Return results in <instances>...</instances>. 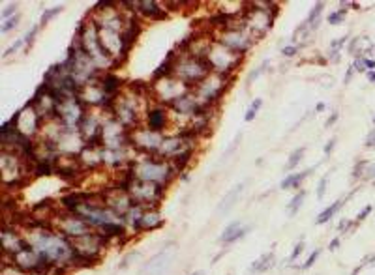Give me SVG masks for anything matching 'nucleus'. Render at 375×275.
Listing matches in <instances>:
<instances>
[{
	"label": "nucleus",
	"instance_id": "1",
	"mask_svg": "<svg viewBox=\"0 0 375 275\" xmlns=\"http://www.w3.org/2000/svg\"><path fill=\"white\" fill-rule=\"evenodd\" d=\"M74 42L79 43V47L85 51L90 56V60L94 62L96 69L100 73H105V71H115V60L109 56L103 45L100 42V32L96 23L92 21L90 13H86L85 19H81L79 25H77V30H75V37Z\"/></svg>",
	"mask_w": 375,
	"mask_h": 275
},
{
	"label": "nucleus",
	"instance_id": "2",
	"mask_svg": "<svg viewBox=\"0 0 375 275\" xmlns=\"http://www.w3.org/2000/svg\"><path fill=\"white\" fill-rule=\"evenodd\" d=\"M130 167L133 170L135 180L164 185L167 189H169V185L173 184L174 178L180 174L171 161H165L158 155H141V153H137L135 161Z\"/></svg>",
	"mask_w": 375,
	"mask_h": 275
},
{
	"label": "nucleus",
	"instance_id": "3",
	"mask_svg": "<svg viewBox=\"0 0 375 275\" xmlns=\"http://www.w3.org/2000/svg\"><path fill=\"white\" fill-rule=\"evenodd\" d=\"M278 13H280V4L278 2H270V0L246 2L240 21L249 30V34L259 42L261 37L270 32Z\"/></svg>",
	"mask_w": 375,
	"mask_h": 275
},
{
	"label": "nucleus",
	"instance_id": "4",
	"mask_svg": "<svg viewBox=\"0 0 375 275\" xmlns=\"http://www.w3.org/2000/svg\"><path fill=\"white\" fill-rule=\"evenodd\" d=\"M178 53V51H176ZM212 73L210 66L208 62L203 58H195V56H191L190 53H178L176 60H174V69H173V75L176 79H180L184 85H188L193 90L199 83L208 77Z\"/></svg>",
	"mask_w": 375,
	"mask_h": 275
},
{
	"label": "nucleus",
	"instance_id": "5",
	"mask_svg": "<svg viewBox=\"0 0 375 275\" xmlns=\"http://www.w3.org/2000/svg\"><path fill=\"white\" fill-rule=\"evenodd\" d=\"M244 60H246L244 54L235 53V51H231V49H227L225 45L218 42H212L208 54H206V62H208L214 73L231 75V77H235V73L242 68Z\"/></svg>",
	"mask_w": 375,
	"mask_h": 275
},
{
	"label": "nucleus",
	"instance_id": "6",
	"mask_svg": "<svg viewBox=\"0 0 375 275\" xmlns=\"http://www.w3.org/2000/svg\"><path fill=\"white\" fill-rule=\"evenodd\" d=\"M233 79H235V77H231V75H222V73H214V71H212L203 83H199V85L193 88V92L197 94V97H199V101H201L203 105L218 107L223 95L227 94Z\"/></svg>",
	"mask_w": 375,
	"mask_h": 275
},
{
	"label": "nucleus",
	"instance_id": "7",
	"mask_svg": "<svg viewBox=\"0 0 375 275\" xmlns=\"http://www.w3.org/2000/svg\"><path fill=\"white\" fill-rule=\"evenodd\" d=\"M212 36H214V42L222 43V45H225L227 49H231V51H235V53H238V54H244V56H246V53L257 43V40L249 34V30L244 27L240 19H238V23L235 27L227 28V30H222V32H214Z\"/></svg>",
	"mask_w": 375,
	"mask_h": 275
},
{
	"label": "nucleus",
	"instance_id": "8",
	"mask_svg": "<svg viewBox=\"0 0 375 275\" xmlns=\"http://www.w3.org/2000/svg\"><path fill=\"white\" fill-rule=\"evenodd\" d=\"M190 90H191L190 86L184 85L174 75L164 77V79L159 81H150V95H152V101L154 103H162L165 107H171L180 95H184L186 92Z\"/></svg>",
	"mask_w": 375,
	"mask_h": 275
},
{
	"label": "nucleus",
	"instance_id": "9",
	"mask_svg": "<svg viewBox=\"0 0 375 275\" xmlns=\"http://www.w3.org/2000/svg\"><path fill=\"white\" fill-rule=\"evenodd\" d=\"M88 111L90 109L85 105V101L81 100L79 95L66 97L57 105V120L68 129H79L81 122L85 120Z\"/></svg>",
	"mask_w": 375,
	"mask_h": 275
},
{
	"label": "nucleus",
	"instance_id": "10",
	"mask_svg": "<svg viewBox=\"0 0 375 275\" xmlns=\"http://www.w3.org/2000/svg\"><path fill=\"white\" fill-rule=\"evenodd\" d=\"M53 227H55V230L64 234L68 240H77V238H83V236H88V234L98 232V230H96L92 225H88L81 215L62 212V210H60L58 215L55 217Z\"/></svg>",
	"mask_w": 375,
	"mask_h": 275
},
{
	"label": "nucleus",
	"instance_id": "11",
	"mask_svg": "<svg viewBox=\"0 0 375 275\" xmlns=\"http://www.w3.org/2000/svg\"><path fill=\"white\" fill-rule=\"evenodd\" d=\"M100 146L107 150L132 148V131L122 126L113 116H107L105 122H103V133H101Z\"/></svg>",
	"mask_w": 375,
	"mask_h": 275
},
{
	"label": "nucleus",
	"instance_id": "12",
	"mask_svg": "<svg viewBox=\"0 0 375 275\" xmlns=\"http://www.w3.org/2000/svg\"><path fill=\"white\" fill-rule=\"evenodd\" d=\"M165 193H167V187L143 180H133L130 187L133 202L145 208H159V202L164 201Z\"/></svg>",
	"mask_w": 375,
	"mask_h": 275
},
{
	"label": "nucleus",
	"instance_id": "13",
	"mask_svg": "<svg viewBox=\"0 0 375 275\" xmlns=\"http://www.w3.org/2000/svg\"><path fill=\"white\" fill-rule=\"evenodd\" d=\"M165 135L152 131L147 126H139L132 129V148L141 155H156L162 148Z\"/></svg>",
	"mask_w": 375,
	"mask_h": 275
},
{
	"label": "nucleus",
	"instance_id": "14",
	"mask_svg": "<svg viewBox=\"0 0 375 275\" xmlns=\"http://www.w3.org/2000/svg\"><path fill=\"white\" fill-rule=\"evenodd\" d=\"M0 238H2V254L8 257V259L17 254L19 251H23L25 247H28V242L23 230L19 227H13V225H4L2 223Z\"/></svg>",
	"mask_w": 375,
	"mask_h": 275
},
{
	"label": "nucleus",
	"instance_id": "15",
	"mask_svg": "<svg viewBox=\"0 0 375 275\" xmlns=\"http://www.w3.org/2000/svg\"><path fill=\"white\" fill-rule=\"evenodd\" d=\"M173 124V112L169 107L162 105V103H152L148 107L147 114H145V126L152 131L164 133L167 131V127Z\"/></svg>",
	"mask_w": 375,
	"mask_h": 275
},
{
	"label": "nucleus",
	"instance_id": "16",
	"mask_svg": "<svg viewBox=\"0 0 375 275\" xmlns=\"http://www.w3.org/2000/svg\"><path fill=\"white\" fill-rule=\"evenodd\" d=\"M203 107V103L199 101L197 94L193 90L186 92L184 95H180L178 100L174 101L173 105L169 107L171 112H173L176 118H182V120H190L193 114H195L199 109Z\"/></svg>",
	"mask_w": 375,
	"mask_h": 275
},
{
	"label": "nucleus",
	"instance_id": "17",
	"mask_svg": "<svg viewBox=\"0 0 375 275\" xmlns=\"http://www.w3.org/2000/svg\"><path fill=\"white\" fill-rule=\"evenodd\" d=\"M165 225V219L159 212V208H145L139 221L135 223V227L132 228L133 234H141V232H154Z\"/></svg>",
	"mask_w": 375,
	"mask_h": 275
},
{
	"label": "nucleus",
	"instance_id": "18",
	"mask_svg": "<svg viewBox=\"0 0 375 275\" xmlns=\"http://www.w3.org/2000/svg\"><path fill=\"white\" fill-rule=\"evenodd\" d=\"M137 15L141 19L150 21H164L169 17V11L165 8V2H154V0H139L137 2Z\"/></svg>",
	"mask_w": 375,
	"mask_h": 275
},
{
	"label": "nucleus",
	"instance_id": "19",
	"mask_svg": "<svg viewBox=\"0 0 375 275\" xmlns=\"http://www.w3.org/2000/svg\"><path fill=\"white\" fill-rule=\"evenodd\" d=\"M79 163L83 167V170L88 172H96V170L103 167V155H101L100 146H85V150L79 153Z\"/></svg>",
	"mask_w": 375,
	"mask_h": 275
},
{
	"label": "nucleus",
	"instance_id": "20",
	"mask_svg": "<svg viewBox=\"0 0 375 275\" xmlns=\"http://www.w3.org/2000/svg\"><path fill=\"white\" fill-rule=\"evenodd\" d=\"M252 230V227H244L242 225V221L240 219H235V221H231L227 225V227L223 228V232L220 234V244H223V245H233V244H237L238 240H242L246 234Z\"/></svg>",
	"mask_w": 375,
	"mask_h": 275
},
{
	"label": "nucleus",
	"instance_id": "21",
	"mask_svg": "<svg viewBox=\"0 0 375 275\" xmlns=\"http://www.w3.org/2000/svg\"><path fill=\"white\" fill-rule=\"evenodd\" d=\"M100 85L103 88V92L107 94V97H111V100H116L122 94V90H124V81L115 71L100 73Z\"/></svg>",
	"mask_w": 375,
	"mask_h": 275
},
{
	"label": "nucleus",
	"instance_id": "22",
	"mask_svg": "<svg viewBox=\"0 0 375 275\" xmlns=\"http://www.w3.org/2000/svg\"><path fill=\"white\" fill-rule=\"evenodd\" d=\"M176 56H178L176 49L169 51V53H167V56H165V58L159 62L158 68L152 71V81H159V79H164V77H171V75H173L174 60H176Z\"/></svg>",
	"mask_w": 375,
	"mask_h": 275
},
{
	"label": "nucleus",
	"instance_id": "23",
	"mask_svg": "<svg viewBox=\"0 0 375 275\" xmlns=\"http://www.w3.org/2000/svg\"><path fill=\"white\" fill-rule=\"evenodd\" d=\"M313 170H315V167H312V169H306V170H302V172H289V174L281 180V184H280V189H283V191H287V189H300V185H302V182L306 180L308 176L312 174Z\"/></svg>",
	"mask_w": 375,
	"mask_h": 275
},
{
	"label": "nucleus",
	"instance_id": "24",
	"mask_svg": "<svg viewBox=\"0 0 375 275\" xmlns=\"http://www.w3.org/2000/svg\"><path fill=\"white\" fill-rule=\"evenodd\" d=\"M244 182L242 184H238V185H235L231 191H227V195L223 197L222 199V202H220V206H218V212L220 213H227L229 210H231L235 204H237V201H238V197L242 195V191H244Z\"/></svg>",
	"mask_w": 375,
	"mask_h": 275
},
{
	"label": "nucleus",
	"instance_id": "25",
	"mask_svg": "<svg viewBox=\"0 0 375 275\" xmlns=\"http://www.w3.org/2000/svg\"><path fill=\"white\" fill-rule=\"evenodd\" d=\"M165 251H162L159 254H156L152 260H148L147 264H145V268H143V271L147 275H159L162 271L169 266V260L171 259H165Z\"/></svg>",
	"mask_w": 375,
	"mask_h": 275
},
{
	"label": "nucleus",
	"instance_id": "26",
	"mask_svg": "<svg viewBox=\"0 0 375 275\" xmlns=\"http://www.w3.org/2000/svg\"><path fill=\"white\" fill-rule=\"evenodd\" d=\"M270 268H274V253L272 251L264 253L263 257H259V259L255 260V262H252V266H249L252 273H263V271H269Z\"/></svg>",
	"mask_w": 375,
	"mask_h": 275
},
{
	"label": "nucleus",
	"instance_id": "27",
	"mask_svg": "<svg viewBox=\"0 0 375 275\" xmlns=\"http://www.w3.org/2000/svg\"><path fill=\"white\" fill-rule=\"evenodd\" d=\"M345 201H347V199H340V201L332 202L330 206H327V208H325V210H323V212L317 215L315 223H317V225H323V223H328V221H330V219H332L334 215H336V213L340 212V210H342V208H344Z\"/></svg>",
	"mask_w": 375,
	"mask_h": 275
},
{
	"label": "nucleus",
	"instance_id": "28",
	"mask_svg": "<svg viewBox=\"0 0 375 275\" xmlns=\"http://www.w3.org/2000/svg\"><path fill=\"white\" fill-rule=\"evenodd\" d=\"M304 201H306V191L298 189L295 195H293V199L289 201V204H287V215L295 217L296 213H298V210L302 208V204H304Z\"/></svg>",
	"mask_w": 375,
	"mask_h": 275
},
{
	"label": "nucleus",
	"instance_id": "29",
	"mask_svg": "<svg viewBox=\"0 0 375 275\" xmlns=\"http://www.w3.org/2000/svg\"><path fill=\"white\" fill-rule=\"evenodd\" d=\"M323 8H325V2H317V4L313 6L312 11L308 13V19H306V25L310 27V30H315L319 27V23H321V13H323Z\"/></svg>",
	"mask_w": 375,
	"mask_h": 275
},
{
	"label": "nucleus",
	"instance_id": "30",
	"mask_svg": "<svg viewBox=\"0 0 375 275\" xmlns=\"http://www.w3.org/2000/svg\"><path fill=\"white\" fill-rule=\"evenodd\" d=\"M62 11H64V6H57V8H47V10H43L42 19H40V28L45 27L51 19H55L57 15H60Z\"/></svg>",
	"mask_w": 375,
	"mask_h": 275
},
{
	"label": "nucleus",
	"instance_id": "31",
	"mask_svg": "<svg viewBox=\"0 0 375 275\" xmlns=\"http://www.w3.org/2000/svg\"><path fill=\"white\" fill-rule=\"evenodd\" d=\"M304 153H306V148L304 146H300V148H296L295 152L291 153L289 159H287V165H285V170H293L296 167V165L300 163L302 158H304Z\"/></svg>",
	"mask_w": 375,
	"mask_h": 275
},
{
	"label": "nucleus",
	"instance_id": "32",
	"mask_svg": "<svg viewBox=\"0 0 375 275\" xmlns=\"http://www.w3.org/2000/svg\"><path fill=\"white\" fill-rule=\"evenodd\" d=\"M345 15H347V8H338L336 11L328 13L327 23H328V25H332V27H336V25H342V23L345 21Z\"/></svg>",
	"mask_w": 375,
	"mask_h": 275
},
{
	"label": "nucleus",
	"instance_id": "33",
	"mask_svg": "<svg viewBox=\"0 0 375 275\" xmlns=\"http://www.w3.org/2000/svg\"><path fill=\"white\" fill-rule=\"evenodd\" d=\"M261 107H263V100H261V97L252 101V105L248 107V111L244 114V120H246V122H254L255 116H257V111H259Z\"/></svg>",
	"mask_w": 375,
	"mask_h": 275
},
{
	"label": "nucleus",
	"instance_id": "34",
	"mask_svg": "<svg viewBox=\"0 0 375 275\" xmlns=\"http://www.w3.org/2000/svg\"><path fill=\"white\" fill-rule=\"evenodd\" d=\"M269 60H264L263 64H261V66H257V68H254L252 69V71H249L248 73V79H246V83H248V86L252 85V83H254L255 79H259L261 75L264 73V71H266V69H269Z\"/></svg>",
	"mask_w": 375,
	"mask_h": 275
},
{
	"label": "nucleus",
	"instance_id": "35",
	"mask_svg": "<svg viewBox=\"0 0 375 275\" xmlns=\"http://www.w3.org/2000/svg\"><path fill=\"white\" fill-rule=\"evenodd\" d=\"M25 47H27V42H25V36H23V37H19L17 42L11 43L10 47L6 49L4 53H2V58H8V56H11V54H15L17 51H21V49H25Z\"/></svg>",
	"mask_w": 375,
	"mask_h": 275
},
{
	"label": "nucleus",
	"instance_id": "36",
	"mask_svg": "<svg viewBox=\"0 0 375 275\" xmlns=\"http://www.w3.org/2000/svg\"><path fill=\"white\" fill-rule=\"evenodd\" d=\"M19 21H21V15L17 13L15 17H11V19H8V21H2V27H0V32L2 34H8V32L15 30L17 27H19Z\"/></svg>",
	"mask_w": 375,
	"mask_h": 275
},
{
	"label": "nucleus",
	"instance_id": "37",
	"mask_svg": "<svg viewBox=\"0 0 375 275\" xmlns=\"http://www.w3.org/2000/svg\"><path fill=\"white\" fill-rule=\"evenodd\" d=\"M319 254H321V249H313L312 253H310V257L306 259V262H302L300 266H296L298 270H310L315 262H317V259H319Z\"/></svg>",
	"mask_w": 375,
	"mask_h": 275
},
{
	"label": "nucleus",
	"instance_id": "38",
	"mask_svg": "<svg viewBox=\"0 0 375 275\" xmlns=\"http://www.w3.org/2000/svg\"><path fill=\"white\" fill-rule=\"evenodd\" d=\"M351 66L356 73H368V56H356Z\"/></svg>",
	"mask_w": 375,
	"mask_h": 275
},
{
	"label": "nucleus",
	"instance_id": "39",
	"mask_svg": "<svg viewBox=\"0 0 375 275\" xmlns=\"http://www.w3.org/2000/svg\"><path fill=\"white\" fill-rule=\"evenodd\" d=\"M17 8H19V4H15V2L6 4L4 8H2V21H8V19H11V17H15Z\"/></svg>",
	"mask_w": 375,
	"mask_h": 275
},
{
	"label": "nucleus",
	"instance_id": "40",
	"mask_svg": "<svg viewBox=\"0 0 375 275\" xmlns=\"http://www.w3.org/2000/svg\"><path fill=\"white\" fill-rule=\"evenodd\" d=\"M368 165H370V161H366V159H362V161H359V163L354 165L353 180H360V178H364V172H366V169H368Z\"/></svg>",
	"mask_w": 375,
	"mask_h": 275
},
{
	"label": "nucleus",
	"instance_id": "41",
	"mask_svg": "<svg viewBox=\"0 0 375 275\" xmlns=\"http://www.w3.org/2000/svg\"><path fill=\"white\" fill-rule=\"evenodd\" d=\"M345 43H349V36H342L340 40H334V42L330 43V51H328V54H340V51H342V47H344Z\"/></svg>",
	"mask_w": 375,
	"mask_h": 275
},
{
	"label": "nucleus",
	"instance_id": "42",
	"mask_svg": "<svg viewBox=\"0 0 375 275\" xmlns=\"http://www.w3.org/2000/svg\"><path fill=\"white\" fill-rule=\"evenodd\" d=\"M116 6H118V2H115V0H100V2H96L94 4L92 11H107V10L116 8Z\"/></svg>",
	"mask_w": 375,
	"mask_h": 275
},
{
	"label": "nucleus",
	"instance_id": "43",
	"mask_svg": "<svg viewBox=\"0 0 375 275\" xmlns=\"http://www.w3.org/2000/svg\"><path fill=\"white\" fill-rule=\"evenodd\" d=\"M304 247H306V244H304V242H298V244L295 245V247H293V251H291V254H289V259H287V262H291V264H295V260L298 259V257H300L302 254V251H304Z\"/></svg>",
	"mask_w": 375,
	"mask_h": 275
},
{
	"label": "nucleus",
	"instance_id": "44",
	"mask_svg": "<svg viewBox=\"0 0 375 275\" xmlns=\"http://www.w3.org/2000/svg\"><path fill=\"white\" fill-rule=\"evenodd\" d=\"M298 45H295V43H291V45H285V47L281 49V54L285 56V58H293V56H296V53H298Z\"/></svg>",
	"mask_w": 375,
	"mask_h": 275
},
{
	"label": "nucleus",
	"instance_id": "45",
	"mask_svg": "<svg viewBox=\"0 0 375 275\" xmlns=\"http://www.w3.org/2000/svg\"><path fill=\"white\" fill-rule=\"evenodd\" d=\"M359 225V223L354 221L353 223V219H344V221H340V225H338V232H349V228H354Z\"/></svg>",
	"mask_w": 375,
	"mask_h": 275
},
{
	"label": "nucleus",
	"instance_id": "46",
	"mask_svg": "<svg viewBox=\"0 0 375 275\" xmlns=\"http://www.w3.org/2000/svg\"><path fill=\"white\" fill-rule=\"evenodd\" d=\"M40 32V27H32L30 30L25 34V42H27V49L32 47V43H34V37H36V34Z\"/></svg>",
	"mask_w": 375,
	"mask_h": 275
},
{
	"label": "nucleus",
	"instance_id": "47",
	"mask_svg": "<svg viewBox=\"0 0 375 275\" xmlns=\"http://www.w3.org/2000/svg\"><path fill=\"white\" fill-rule=\"evenodd\" d=\"M327 184H328V174L323 176L321 180H319V184H317V199H319V201H321L323 195L327 193Z\"/></svg>",
	"mask_w": 375,
	"mask_h": 275
},
{
	"label": "nucleus",
	"instance_id": "48",
	"mask_svg": "<svg viewBox=\"0 0 375 275\" xmlns=\"http://www.w3.org/2000/svg\"><path fill=\"white\" fill-rule=\"evenodd\" d=\"M371 212H373V206H371V204H366V206L362 208V210H360L359 213H356V223H362L366 219V217L370 215Z\"/></svg>",
	"mask_w": 375,
	"mask_h": 275
},
{
	"label": "nucleus",
	"instance_id": "49",
	"mask_svg": "<svg viewBox=\"0 0 375 275\" xmlns=\"http://www.w3.org/2000/svg\"><path fill=\"white\" fill-rule=\"evenodd\" d=\"M364 144L368 146V148H375V127L371 129L368 135H366V139H364Z\"/></svg>",
	"mask_w": 375,
	"mask_h": 275
},
{
	"label": "nucleus",
	"instance_id": "50",
	"mask_svg": "<svg viewBox=\"0 0 375 275\" xmlns=\"http://www.w3.org/2000/svg\"><path fill=\"white\" fill-rule=\"evenodd\" d=\"M336 141H338V139H336V137H332V139H330V141H328L327 144H325V148H323V152H325V155H330V153H332L334 146H336Z\"/></svg>",
	"mask_w": 375,
	"mask_h": 275
},
{
	"label": "nucleus",
	"instance_id": "51",
	"mask_svg": "<svg viewBox=\"0 0 375 275\" xmlns=\"http://www.w3.org/2000/svg\"><path fill=\"white\" fill-rule=\"evenodd\" d=\"M338 116H340V114H338V111H334L332 114H330V116H328V120H327V122H325V127H332L334 124L338 122Z\"/></svg>",
	"mask_w": 375,
	"mask_h": 275
},
{
	"label": "nucleus",
	"instance_id": "52",
	"mask_svg": "<svg viewBox=\"0 0 375 275\" xmlns=\"http://www.w3.org/2000/svg\"><path fill=\"white\" fill-rule=\"evenodd\" d=\"M340 244H342V242H340L338 236H336V238H332V240H330V244H328V251H336V249L340 247Z\"/></svg>",
	"mask_w": 375,
	"mask_h": 275
},
{
	"label": "nucleus",
	"instance_id": "53",
	"mask_svg": "<svg viewBox=\"0 0 375 275\" xmlns=\"http://www.w3.org/2000/svg\"><path fill=\"white\" fill-rule=\"evenodd\" d=\"M354 73H356V71L353 69V66H351V68H347V71H345V79H344L345 85H349V83H351V77H353Z\"/></svg>",
	"mask_w": 375,
	"mask_h": 275
},
{
	"label": "nucleus",
	"instance_id": "54",
	"mask_svg": "<svg viewBox=\"0 0 375 275\" xmlns=\"http://www.w3.org/2000/svg\"><path fill=\"white\" fill-rule=\"evenodd\" d=\"M340 6H349V8H353V10H360L359 2H342Z\"/></svg>",
	"mask_w": 375,
	"mask_h": 275
},
{
	"label": "nucleus",
	"instance_id": "55",
	"mask_svg": "<svg viewBox=\"0 0 375 275\" xmlns=\"http://www.w3.org/2000/svg\"><path fill=\"white\" fill-rule=\"evenodd\" d=\"M178 178H180V180H182V182H190V174H188V172H180Z\"/></svg>",
	"mask_w": 375,
	"mask_h": 275
},
{
	"label": "nucleus",
	"instance_id": "56",
	"mask_svg": "<svg viewBox=\"0 0 375 275\" xmlns=\"http://www.w3.org/2000/svg\"><path fill=\"white\" fill-rule=\"evenodd\" d=\"M325 107H327V105H325V103H323V101H319L317 105H315V111H317V112L325 111Z\"/></svg>",
	"mask_w": 375,
	"mask_h": 275
},
{
	"label": "nucleus",
	"instance_id": "57",
	"mask_svg": "<svg viewBox=\"0 0 375 275\" xmlns=\"http://www.w3.org/2000/svg\"><path fill=\"white\" fill-rule=\"evenodd\" d=\"M368 81H370V83H375V71H368Z\"/></svg>",
	"mask_w": 375,
	"mask_h": 275
},
{
	"label": "nucleus",
	"instance_id": "58",
	"mask_svg": "<svg viewBox=\"0 0 375 275\" xmlns=\"http://www.w3.org/2000/svg\"><path fill=\"white\" fill-rule=\"evenodd\" d=\"M190 275H205L203 271H193V273H190Z\"/></svg>",
	"mask_w": 375,
	"mask_h": 275
},
{
	"label": "nucleus",
	"instance_id": "59",
	"mask_svg": "<svg viewBox=\"0 0 375 275\" xmlns=\"http://www.w3.org/2000/svg\"><path fill=\"white\" fill-rule=\"evenodd\" d=\"M373 126H375V116H373Z\"/></svg>",
	"mask_w": 375,
	"mask_h": 275
},
{
	"label": "nucleus",
	"instance_id": "60",
	"mask_svg": "<svg viewBox=\"0 0 375 275\" xmlns=\"http://www.w3.org/2000/svg\"><path fill=\"white\" fill-rule=\"evenodd\" d=\"M249 275H254V273H249Z\"/></svg>",
	"mask_w": 375,
	"mask_h": 275
},
{
	"label": "nucleus",
	"instance_id": "61",
	"mask_svg": "<svg viewBox=\"0 0 375 275\" xmlns=\"http://www.w3.org/2000/svg\"><path fill=\"white\" fill-rule=\"evenodd\" d=\"M373 185H375V182H373Z\"/></svg>",
	"mask_w": 375,
	"mask_h": 275
}]
</instances>
